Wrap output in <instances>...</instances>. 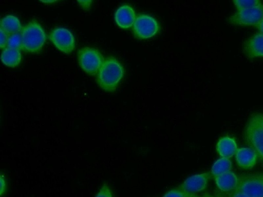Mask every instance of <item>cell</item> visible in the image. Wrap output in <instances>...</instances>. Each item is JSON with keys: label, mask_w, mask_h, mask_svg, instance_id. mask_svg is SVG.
Here are the masks:
<instances>
[{"label": "cell", "mask_w": 263, "mask_h": 197, "mask_svg": "<svg viewBox=\"0 0 263 197\" xmlns=\"http://www.w3.org/2000/svg\"><path fill=\"white\" fill-rule=\"evenodd\" d=\"M216 149L220 156L229 159L235 154L237 150L235 139L228 136L220 138L216 144Z\"/></svg>", "instance_id": "4fadbf2b"}, {"label": "cell", "mask_w": 263, "mask_h": 197, "mask_svg": "<svg viewBox=\"0 0 263 197\" xmlns=\"http://www.w3.org/2000/svg\"><path fill=\"white\" fill-rule=\"evenodd\" d=\"M243 52L250 58L263 57V34L257 33L250 37L243 45Z\"/></svg>", "instance_id": "30bf717a"}, {"label": "cell", "mask_w": 263, "mask_h": 197, "mask_svg": "<svg viewBox=\"0 0 263 197\" xmlns=\"http://www.w3.org/2000/svg\"><path fill=\"white\" fill-rule=\"evenodd\" d=\"M211 174L209 172L195 174L187 178L178 188L186 192L196 193L207 187Z\"/></svg>", "instance_id": "9c48e42d"}, {"label": "cell", "mask_w": 263, "mask_h": 197, "mask_svg": "<svg viewBox=\"0 0 263 197\" xmlns=\"http://www.w3.org/2000/svg\"><path fill=\"white\" fill-rule=\"evenodd\" d=\"M1 30L0 47L1 49H5L7 46L8 35L2 30Z\"/></svg>", "instance_id": "7402d4cb"}, {"label": "cell", "mask_w": 263, "mask_h": 197, "mask_svg": "<svg viewBox=\"0 0 263 197\" xmlns=\"http://www.w3.org/2000/svg\"><path fill=\"white\" fill-rule=\"evenodd\" d=\"M115 19L117 24L121 28L127 29L131 27L136 20L134 10L128 5L120 7L116 11Z\"/></svg>", "instance_id": "7c38bea8"}, {"label": "cell", "mask_w": 263, "mask_h": 197, "mask_svg": "<svg viewBox=\"0 0 263 197\" xmlns=\"http://www.w3.org/2000/svg\"><path fill=\"white\" fill-rule=\"evenodd\" d=\"M159 30L157 21L154 17L145 14H141L136 17L133 28L135 35L141 39L154 36Z\"/></svg>", "instance_id": "52a82bcc"}, {"label": "cell", "mask_w": 263, "mask_h": 197, "mask_svg": "<svg viewBox=\"0 0 263 197\" xmlns=\"http://www.w3.org/2000/svg\"><path fill=\"white\" fill-rule=\"evenodd\" d=\"M237 11H240L250 8L256 7L261 5L260 1H233Z\"/></svg>", "instance_id": "ac0fdd59"}, {"label": "cell", "mask_w": 263, "mask_h": 197, "mask_svg": "<svg viewBox=\"0 0 263 197\" xmlns=\"http://www.w3.org/2000/svg\"><path fill=\"white\" fill-rule=\"evenodd\" d=\"M124 74V70L115 58L109 57L104 60L97 76L98 84L107 91H114Z\"/></svg>", "instance_id": "6da1fadb"}, {"label": "cell", "mask_w": 263, "mask_h": 197, "mask_svg": "<svg viewBox=\"0 0 263 197\" xmlns=\"http://www.w3.org/2000/svg\"><path fill=\"white\" fill-rule=\"evenodd\" d=\"M244 136L247 145L263 161V128L251 116L246 126Z\"/></svg>", "instance_id": "277c9868"}, {"label": "cell", "mask_w": 263, "mask_h": 197, "mask_svg": "<svg viewBox=\"0 0 263 197\" xmlns=\"http://www.w3.org/2000/svg\"><path fill=\"white\" fill-rule=\"evenodd\" d=\"M22 50L30 53H39L46 42L45 33L41 26L32 21L22 28Z\"/></svg>", "instance_id": "7a4b0ae2"}, {"label": "cell", "mask_w": 263, "mask_h": 197, "mask_svg": "<svg viewBox=\"0 0 263 197\" xmlns=\"http://www.w3.org/2000/svg\"><path fill=\"white\" fill-rule=\"evenodd\" d=\"M49 38L54 46L65 53H70L75 47V40L72 33L65 28H57L49 34Z\"/></svg>", "instance_id": "ba28073f"}, {"label": "cell", "mask_w": 263, "mask_h": 197, "mask_svg": "<svg viewBox=\"0 0 263 197\" xmlns=\"http://www.w3.org/2000/svg\"><path fill=\"white\" fill-rule=\"evenodd\" d=\"M235 189L248 197H263V182L259 173L240 175Z\"/></svg>", "instance_id": "5b68a950"}, {"label": "cell", "mask_w": 263, "mask_h": 197, "mask_svg": "<svg viewBox=\"0 0 263 197\" xmlns=\"http://www.w3.org/2000/svg\"><path fill=\"white\" fill-rule=\"evenodd\" d=\"M256 27L260 31V33L263 34V19Z\"/></svg>", "instance_id": "4316f807"}, {"label": "cell", "mask_w": 263, "mask_h": 197, "mask_svg": "<svg viewBox=\"0 0 263 197\" xmlns=\"http://www.w3.org/2000/svg\"><path fill=\"white\" fill-rule=\"evenodd\" d=\"M78 61L80 67L85 72L95 75L97 74L104 60L98 50L86 47L79 50Z\"/></svg>", "instance_id": "3957f363"}, {"label": "cell", "mask_w": 263, "mask_h": 197, "mask_svg": "<svg viewBox=\"0 0 263 197\" xmlns=\"http://www.w3.org/2000/svg\"><path fill=\"white\" fill-rule=\"evenodd\" d=\"M258 156L250 148L237 149L235 153V159L238 166L245 170L252 169L256 164Z\"/></svg>", "instance_id": "8fae6325"}, {"label": "cell", "mask_w": 263, "mask_h": 197, "mask_svg": "<svg viewBox=\"0 0 263 197\" xmlns=\"http://www.w3.org/2000/svg\"><path fill=\"white\" fill-rule=\"evenodd\" d=\"M1 195H2V194L5 192V189H6V184H5V181L4 179V180L3 179L2 176H1Z\"/></svg>", "instance_id": "484cf974"}, {"label": "cell", "mask_w": 263, "mask_h": 197, "mask_svg": "<svg viewBox=\"0 0 263 197\" xmlns=\"http://www.w3.org/2000/svg\"><path fill=\"white\" fill-rule=\"evenodd\" d=\"M214 196L215 197H227V196H226L225 194H224L222 192H220L219 191L216 192V193L214 195Z\"/></svg>", "instance_id": "83f0119b"}, {"label": "cell", "mask_w": 263, "mask_h": 197, "mask_svg": "<svg viewBox=\"0 0 263 197\" xmlns=\"http://www.w3.org/2000/svg\"><path fill=\"white\" fill-rule=\"evenodd\" d=\"M22 54L20 50L6 47L2 51L1 61L6 66L10 67L17 66L21 62Z\"/></svg>", "instance_id": "2e32d148"}, {"label": "cell", "mask_w": 263, "mask_h": 197, "mask_svg": "<svg viewBox=\"0 0 263 197\" xmlns=\"http://www.w3.org/2000/svg\"><path fill=\"white\" fill-rule=\"evenodd\" d=\"M261 180H262V181L263 182V173H259Z\"/></svg>", "instance_id": "f546056e"}, {"label": "cell", "mask_w": 263, "mask_h": 197, "mask_svg": "<svg viewBox=\"0 0 263 197\" xmlns=\"http://www.w3.org/2000/svg\"><path fill=\"white\" fill-rule=\"evenodd\" d=\"M263 162V161H262Z\"/></svg>", "instance_id": "1f68e13d"}, {"label": "cell", "mask_w": 263, "mask_h": 197, "mask_svg": "<svg viewBox=\"0 0 263 197\" xmlns=\"http://www.w3.org/2000/svg\"><path fill=\"white\" fill-rule=\"evenodd\" d=\"M232 168V163L229 158L221 157L217 160L213 165L211 174L213 177L229 172Z\"/></svg>", "instance_id": "e0dca14e"}, {"label": "cell", "mask_w": 263, "mask_h": 197, "mask_svg": "<svg viewBox=\"0 0 263 197\" xmlns=\"http://www.w3.org/2000/svg\"><path fill=\"white\" fill-rule=\"evenodd\" d=\"M200 197H215V196H214V195H213L209 193H205Z\"/></svg>", "instance_id": "f1b7e54d"}, {"label": "cell", "mask_w": 263, "mask_h": 197, "mask_svg": "<svg viewBox=\"0 0 263 197\" xmlns=\"http://www.w3.org/2000/svg\"><path fill=\"white\" fill-rule=\"evenodd\" d=\"M227 197H248L239 191L235 189L231 192H229Z\"/></svg>", "instance_id": "cb8c5ba5"}, {"label": "cell", "mask_w": 263, "mask_h": 197, "mask_svg": "<svg viewBox=\"0 0 263 197\" xmlns=\"http://www.w3.org/2000/svg\"><path fill=\"white\" fill-rule=\"evenodd\" d=\"M263 19V5L237 11L229 18V22L235 25L256 27Z\"/></svg>", "instance_id": "8992f818"}, {"label": "cell", "mask_w": 263, "mask_h": 197, "mask_svg": "<svg viewBox=\"0 0 263 197\" xmlns=\"http://www.w3.org/2000/svg\"><path fill=\"white\" fill-rule=\"evenodd\" d=\"M263 128V113H255L251 116Z\"/></svg>", "instance_id": "603a6c76"}, {"label": "cell", "mask_w": 263, "mask_h": 197, "mask_svg": "<svg viewBox=\"0 0 263 197\" xmlns=\"http://www.w3.org/2000/svg\"><path fill=\"white\" fill-rule=\"evenodd\" d=\"M19 19L13 15H8L1 21V29L8 36L21 32L22 29Z\"/></svg>", "instance_id": "9a60e30c"}, {"label": "cell", "mask_w": 263, "mask_h": 197, "mask_svg": "<svg viewBox=\"0 0 263 197\" xmlns=\"http://www.w3.org/2000/svg\"><path fill=\"white\" fill-rule=\"evenodd\" d=\"M214 180L217 187L222 192H231L237 186L238 177L231 171L214 177Z\"/></svg>", "instance_id": "5bb4252c"}, {"label": "cell", "mask_w": 263, "mask_h": 197, "mask_svg": "<svg viewBox=\"0 0 263 197\" xmlns=\"http://www.w3.org/2000/svg\"><path fill=\"white\" fill-rule=\"evenodd\" d=\"M55 2V1H42V2H44V3H52V2Z\"/></svg>", "instance_id": "4dcf8cb0"}, {"label": "cell", "mask_w": 263, "mask_h": 197, "mask_svg": "<svg viewBox=\"0 0 263 197\" xmlns=\"http://www.w3.org/2000/svg\"><path fill=\"white\" fill-rule=\"evenodd\" d=\"M78 2L79 3V4L83 8V9H88L92 3V1H78Z\"/></svg>", "instance_id": "d4e9b609"}, {"label": "cell", "mask_w": 263, "mask_h": 197, "mask_svg": "<svg viewBox=\"0 0 263 197\" xmlns=\"http://www.w3.org/2000/svg\"><path fill=\"white\" fill-rule=\"evenodd\" d=\"M95 197H112L111 191L107 184H104Z\"/></svg>", "instance_id": "44dd1931"}, {"label": "cell", "mask_w": 263, "mask_h": 197, "mask_svg": "<svg viewBox=\"0 0 263 197\" xmlns=\"http://www.w3.org/2000/svg\"><path fill=\"white\" fill-rule=\"evenodd\" d=\"M163 197H200L196 193L186 192L179 188L167 191Z\"/></svg>", "instance_id": "ffe728a7"}, {"label": "cell", "mask_w": 263, "mask_h": 197, "mask_svg": "<svg viewBox=\"0 0 263 197\" xmlns=\"http://www.w3.org/2000/svg\"><path fill=\"white\" fill-rule=\"evenodd\" d=\"M7 47L22 49V36L20 32L8 36Z\"/></svg>", "instance_id": "d6986e66"}]
</instances>
